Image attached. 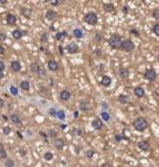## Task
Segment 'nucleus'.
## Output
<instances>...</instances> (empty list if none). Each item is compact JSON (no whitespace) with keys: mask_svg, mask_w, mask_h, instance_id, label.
I'll return each mask as SVG.
<instances>
[{"mask_svg":"<svg viewBox=\"0 0 159 167\" xmlns=\"http://www.w3.org/2000/svg\"><path fill=\"white\" fill-rule=\"evenodd\" d=\"M4 165H5L6 167H14L15 166V162L13 160H6L5 163H4Z\"/></svg>","mask_w":159,"mask_h":167,"instance_id":"473e14b6","label":"nucleus"},{"mask_svg":"<svg viewBox=\"0 0 159 167\" xmlns=\"http://www.w3.org/2000/svg\"><path fill=\"white\" fill-rule=\"evenodd\" d=\"M117 100H118L119 103L126 104V103H128V100H129V98H128V96L123 95V94H120V95H119L118 97H117Z\"/></svg>","mask_w":159,"mask_h":167,"instance_id":"412c9836","label":"nucleus"},{"mask_svg":"<svg viewBox=\"0 0 159 167\" xmlns=\"http://www.w3.org/2000/svg\"><path fill=\"white\" fill-rule=\"evenodd\" d=\"M100 116H101V118L105 120V121H109L110 120V115L107 113V112H101V114H100Z\"/></svg>","mask_w":159,"mask_h":167,"instance_id":"c756f323","label":"nucleus"},{"mask_svg":"<svg viewBox=\"0 0 159 167\" xmlns=\"http://www.w3.org/2000/svg\"><path fill=\"white\" fill-rule=\"evenodd\" d=\"M13 37L18 40V39H20L22 37V32L20 29H15L14 32H13Z\"/></svg>","mask_w":159,"mask_h":167,"instance_id":"a878e982","label":"nucleus"},{"mask_svg":"<svg viewBox=\"0 0 159 167\" xmlns=\"http://www.w3.org/2000/svg\"><path fill=\"white\" fill-rule=\"evenodd\" d=\"M122 139H128V138H126V137H122V136H120V135H116L115 136V140L117 142H119L120 140H122Z\"/></svg>","mask_w":159,"mask_h":167,"instance_id":"a19ab883","label":"nucleus"},{"mask_svg":"<svg viewBox=\"0 0 159 167\" xmlns=\"http://www.w3.org/2000/svg\"><path fill=\"white\" fill-rule=\"evenodd\" d=\"M20 87H21V89H22V90H28V89H29V83H28L27 81H23V82H21Z\"/></svg>","mask_w":159,"mask_h":167,"instance_id":"cd10ccee","label":"nucleus"},{"mask_svg":"<svg viewBox=\"0 0 159 167\" xmlns=\"http://www.w3.org/2000/svg\"><path fill=\"white\" fill-rule=\"evenodd\" d=\"M144 78H145V80H148V81H150V82L155 81L156 78H157V73H156V71H155V70H154L153 68L148 69L147 71L144 72Z\"/></svg>","mask_w":159,"mask_h":167,"instance_id":"39448f33","label":"nucleus"},{"mask_svg":"<svg viewBox=\"0 0 159 167\" xmlns=\"http://www.w3.org/2000/svg\"><path fill=\"white\" fill-rule=\"evenodd\" d=\"M78 116H79V113H78V112H74V118H78Z\"/></svg>","mask_w":159,"mask_h":167,"instance_id":"052dcab7","label":"nucleus"},{"mask_svg":"<svg viewBox=\"0 0 159 167\" xmlns=\"http://www.w3.org/2000/svg\"><path fill=\"white\" fill-rule=\"evenodd\" d=\"M54 144H55V146H56L57 148H58V149H62V148L64 147V145H65V142H64V140H63V139L58 138V139H56V140H55Z\"/></svg>","mask_w":159,"mask_h":167,"instance_id":"dca6fc26","label":"nucleus"},{"mask_svg":"<svg viewBox=\"0 0 159 167\" xmlns=\"http://www.w3.org/2000/svg\"><path fill=\"white\" fill-rule=\"evenodd\" d=\"M70 97H71V94H70V92L67 90H63L60 93V98H61V100H63V101H67V100H69Z\"/></svg>","mask_w":159,"mask_h":167,"instance_id":"6e6552de","label":"nucleus"},{"mask_svg":"<svg viewBox=\"0 0 159 167\" xmlns=\"http://www.w3.org/2000/svg\"><path fill=\"white\" fill-rule=\"evenodd\" d=\"M39 94L41 95L42 97H44V98H50V96H51L50 91L48 90L47 88H41V90H40Z\"/></svg>","mask_w":159,"mask_h":167,"instance_id":"9b49d317","label":"nucleus"},{"mask_svg":"<svg viewBox=\"0 0 159 167\" xmlns=\"http://www.w3.org/2000/svg\"><path fill=\"white\" fill-rule=\"evenodd\" d=\"M4 53V47L0 45V54H3Z\"/></svg>","mask_w":159,"mask_h":167,"instance_id":"09e8293b","label":"nucleus"},{"mask_svg":"<svg viewBox=\"0 0 159 167\" xmlns=\"http://www.w3.org/2000/svg\"><path fill=\"white\" fill-rule=\"evenodd\" d=\"M118 75L122 77V78H125L127 77L128 75H129V70H128L127 68H123V67H120L118 69Z\"/></svg>","mask_w":159,"mask_h":167,"instance_id":"2eb2a0df","label":"nucleus"},{"mask_svg":"<svg viewBox=\"0 0 159 167\" xmlns=\"http://www.w3.org/2000/svg\"><path fill=\"white\" fill-rule=\"evenodd\" d=\"M3 75H4V74H3V72L1 71V70H0V80H1V78L3 77Z\"/></svg>","mask_w":159,"mask_h":167,"instance_id":"13d9d810","label":"nucleus"},{"mask_svg":"<svg viewBox=\"0 0 159 167\" xmlns=\"http://www.w3.org/2000/svg\"><path fill=\"white\" fill-rule=\"evenodd\" d=\"M80 109L82 110V111H88V110H90L89 109V104H88V102L86 101V100H82L81 102H80Z\"/></svg>","mask_w":159,"mask_h":167,"instance_id":"4be33fe9","label":"nucleus"},{"mask_svg":"<svg viewBox=\"0 0 159 167\" xmlns=\"http://www.w3.org/2000/svg\"><path fill=\"white\" fill-rule=\"evenodd\" d=\"M153 33H155L156 36L159 37V23H157V24H155L153 26Z\"/></svg>","mask_w":159,"mask_h":167,"instance_id":"7c9ffc66","label":"nucleus"},{"mask_svg":"<svg viewBox=\"0 0 159 167\" xmlns=\"http://www.w3.org/2000/svg\"><path fill=\"white\" fill-rule=\"evenodd\" d=\"M6 22H7V24H10V25H14L17 22V17L13 14H8L6 16Z\"/></svg>","mask_w":159,"mask_h":167,"instance_id":"4468645a","label":"nucleus"},{"mask_svg":"<svg viewBox=\"0 0 159 167\" xmlns=\"http://www.w3.org/2000/svg\"><path fill=\"white\" fill-rule=\"evenodd\" d=\"M11 68L14 72H19L20 69H21V65L18 61H13V62L11 63Z\"/></svg>","mask_w":159,"mask_h":167,"instance_id":"f8f14e48","label":"nucleus"},{"mask_svg":"<svg viewBox=\"0 0 159 167\" xmlns=\"http://www.w3.org/2000/svg\"><path fill=\"white\" fill-rule=\"evenodd\" d=\"M52 158H54V155H52L51 152H46L45 155H44V159H45L46 161H50V160H52Z\"/></svg>","mask_w":159,"mask_h":167,"instance_id":"2f4dec72","label":"nucleus"},{"mask_svg":"<svg viewBox=\"0 0 159 167\" xmlns=\"http://www.w3.org/2000/svg\"><path fill=\"white\" fill-rule=\"evenodd\" d=\"M17 134H18V136H19V137H20V138H22V135H21V134L19 133V132H18V133H17Z\"/></svg>","mask_w":159,"mask_h":167,"instance_id":"680f3d73","label":"nucleus"},{"mask_svg":"<svg viewBox=\"0 0 159 167\" xmlns=\"http://www.w3.org/2000/svg\"><path fill=\"white\" fill-rule=\"evenodd\" d=\"M47 41H48V33H42V36H41V42H42V43H46Z\"/></svg>","mask_w":159,"mask_h":167,"instance_id":"72a5a7b5","label":"nucleus"},{"mask_svg":"<svg viewBox=\"0 0 159 167\" xmlns=\"http://www.w3.org/2000/svg\"><path fill=\"white\" fill-rule=\"evenodd\" d=\"M94 39H95V41H96V42H100V40H101V37H100V34H99V33H96Z\"/></svg>","mask_w":159,"mask_h":167,"instance_id":"c03bdc74","label":"nucleus"},{"mask_svg":"<svg viewBox=\"0 0 159 167\" xmlns=\"http://www.w3.org/2000/svg\"><path fill=\"white\" fill-rule=\"evenodd\" d=\"M61 129H62V130L66 129V124H61Z\"/></svg>","mask_w":159,"mask_h":167,"instance_id":"bf43d9fd","label":"nucleus"},{"mask_svg":"<svg viewBox=\"0 0 159 167\" xmlns=\"http://www.w3.org/2000/svg\"><path fill=\"white\" fill-rule=\"evenodd\" d=\"M2 119H3L4 121H7L8 118H7V116H5V115H2Z\"/></svg>","mask_w":159,"mask_h":167,"instance_id":"864d4df0","label":"nucleus"},{"mask_svg":"<svg viewBox=\"0 0 159 167\" xmlns=\"http://www.w3.org/2000/svg\"><path fill=\"white\" fill-rule=\"evenodd\" d=\"M131 33H133V34H135L136 37H138L139 36V33L137 32L136 29H131Z\"/></svg>","mask_w":159,"mask_h":167,"instance_id":"49530a36","label":"nucleus"},{"mask_svg":"<svg viewBox=\"0 0 159 167\" xmlns=\"http://www.w3.org/2000/svg\"><path fill=\"white\" fill-rule=\"evenodd\" d=\"M134 94H135L136 97L141 98V97H143L144 96V90L141 87H136L134 89Z\"/></svg>","mask_w":159,"mask_h":167,"instance_id":"ddd939ff","label":"nucleus"},{"mask_svg":"<svg viewBox=\"0 0 159 167\" xmlns=\"http://www.w3.org/2000/svg\"><path fill=\"white\" fill-rule=\"evenodd\" d=\"M10 119H11V121L13 122V123H16V124H20L21 123V119H20V117L17 115V114H13V115H11Z\"/></svg>","mask_w":159,"mask_h":167,"instance_id":"6ab92c4d","label":"nucleus"},{"mask_svg":"<svg viewBox=\"0 0 159 167\" xmlns=\"http://www.w3.org/2000/svg\"><path fill=\"white\" fill-rule=\"evenodd\" d=\"M4 105V100L2 98H0V108H2Z\"/></svg>","mask_w":159,"mask_h":167,"instance_id":"8fccbe9b","label":"nucleus"},{"mask_svg":"<svg viewBox=\"0 0 159 167\" xmlns=\"http://www.w3.org/2000/svg\"><path fill=\"white\" fill-rule=\"evenodd\" d=\"M7 2V0H0V3L1 4H4V3H6Z\"/></svg>","mask_w":159,"mask_h":167,"instance_id":"4d7b16f0","label":"nucleus"},{"mask_svg":"<svg viewBox=\"0 0 159 167\" xmlns=\"http://www.w3.org/2000/svg\"><path fill=\"white\" fill-rule=\"evenodd\" d=\"M5 38H6V34H5V33H0V40L3 41V40H5Z\"/></svg>","mask_w":159,"mask_h":167,"instance_id":"a18cd8bd","label":"nucleus"},{"mask_svg":"<svg viewBox=\"0 0 159 167\" xmlns=\"http://www.w3.org/2000/svg\"><path fill=\"white\" fill-rule=\"evenodd\" d=\"M10 133H11V129H10V127H8V126H4L3 127V134L4 135H8Z\"/></svg>","mask_w":159,"mask_h":167,"instance_id":"ea45409f","label":"nucleus"},{"mask_svg":"<svg viewBox=\"0 0 159 167\" xmlns=\"http://www.w3.org/2000/svg\"><path fill=\"white\" fill-rule=\"evenodd\" d=\"M134 43L132 42L130 39H123L121 40V43H120V49L126 51V52H131L132 50H134Z\"/></svg>","mask_w":159,"mask_h":167,"instance_id":"7ed1b4c3","label":"nucleus"},{"mask_svg":"<svg viewBox=\"0 0 159 167\" xmlns=\"http://www.w3.org/2000/svg\"><path fill=\"white\" fill-rule=\"evenodd\" d=\"M95 53H96V54H98V55H100V54H101V52L99 51V49H98V50H96V51H95Z\"/></svg>","mask_w":159,"mask_h":167,"instance_id":"6e6d98bb","label":"nucleus"},{"mask_svg":"<svg viewBox=\"0 0 159 167\" xmlns=\"http://www.w3.org/2000/svg\"><path fill=\"white\" fill-rule=\"evenodd\" d=\"M57 117L59 118V119L61 120H64L65 118H66V115H65V112L63 111V110H59L58 112H57Z\"/></svg>","mask_w":159,"mask_h":167,"instance_id":"bb28decb","label":"nucleus"},{"mask_svg":"<svg viewBox=\"0 0 159 167\" xmlns=\"http://www.w3.org/2000/svg\"><path fill=\"white\" fill-rule=\"evenodd\" d=\"M48 136H49L50 138H56L57 136H58V132L56 130H49L48 131Z\"/></svg>","mask_w":159,"mask_h":167,"instance_id":"c85d7f7f","label":"nucleus"},{"mask_svg":"<svg viewBox=\"0 0 159 167\" xmlns=\"http://www.w3.org/2000/svg\"><path fill=\"white\" fill-rule=\"evenodd\" d=\"M123 13H125V14L128 13V6H123Z\"/></svg>","mask_w":159,"mask_h":167,"instance_id":"603ef678","label":"nucleus"},{"mask_svg":"<svg viewBox=\"0 0 159 167\" xmlns=\"http://www.w3.org/2000/svg\"><path fill=\"white\" fill-rule=\"evenodd\" d=\"M61 33H62V36H63V37H67V33H66L65 30H64V32H61Z\"/></svg>","mask_w":159,"mask_h":167,"instance_id":"5fc2aeb1","label":"nucleus"},{"mask_svg":"<svg viewBox=\"0 0 159 167\" xmlns=\"http://www.w3.org/2000/svg\"><path fill=\"white\" fill-rule=\"evenodd\" d=\"M153 17H154V18H155V19H159V10H158V8H156V10H154L153 11Z\"/></svg>","mask_w":159,"mask_h":167,"instance_id":"e433bc0d","label":"nucleus"},{"mask_svg":"<svg viewBox=\"0 0 159 167\" xmlns=\"http://www.w3.org/2000/svg\"><path fill=\"white\" fill-rule=\"evenodd\" d=\"M47 67H48V69H49L50 71H57V70H58V68H59V64L57 63L56 61L51 60V61H49V62H48Z\"/></svg>","mask_w":159,"mask_h":167,"instance_id":"9d476101","label":"nucleus"},{"mask_svg":"<svg viewBox=\"0 0 159 167\" xmlns=\"http://www.w3.org/2000/svg\"><path fill=\"white\" fill-rule=\"evenodd\" d=\"M4 67H5V65H4V63L2 62V61H0V70H1V71H3Z\"/></svg>","mask_w":159,"mask_h":167,"instance_id":"de8ad7c7","label":"nucleus"},{"mask_svg":"<svg viewBox=\"0 0 159 167\" xmlns=\"http://www.w3.org/2000/svg\"><path fill=\"white\" fill-rule=\"evenodd\" d=\"M30 70H32V72L37 73L39 70H40L39 64H38V63H32V64H30Z\"/></svg>","mask_w":159,"mask_h":167,"instance_id":"393cba45","label":"nucleus"},{"mask_svg":"<svg viewBox=\"0 0 159 167\" xmlns=\"http://www.w3.org/2000/svg\"><path fill=\"white\" fill-rule=\"evenodd\" d=\"M66 50H67L68 53H71V54L78 53L79 52V47H78V45L76 43H70V44H68V45L66 46Z\"/></svg>","mask_w":159,"mask_h":167,"instance_id":"423d86ee","label":"nucleus"},{"mask_svg":"<svg viewBox=\"0 0 159 167\" xmlns=\"http://www.w3.org/2000/svg\"><path fill=\"white\" fill-rule=\"evenodd\" d=\"M59 49H60V53H61V55H62V54H63V47L60 45V46H59Z\"/></svg>","mask_w":159,"mask_h":167,"instance_id":"3c124183","label":"nucleus"},{"mask_svg":"<svg viewBox=\"0 0 159 167\" xmlns=\"http://www.w3.org/2000/svg\"><path fill=\"white\" fill-rule=\"evenodd\" d=\"M104 11L108 12V13H112V12H114V5L112 3H105L104 4Z\"/></svg>","mask_w":159,"mask_h":167,"instance_id":"5701e85b","label":"nucleus"},{"mask_svg":"<svg viewBox=\"0 0 159 167\" xmlns=\"http://www.w3.org/2000/svg\"><path fill=\"white\" fill-rule=\"evenodd\" d=\"M62 38H63V36H62V33H56V40H57V41H60Z\"/></svg>","mask_w":159,"mask_h":167,"instance_id":"79ce46f5","label":"nucleus"},{"mask_svg":"<svg viewBox=\"0 0 159 167\" xmlns=\"http://www.w3.org/2000/svg\"><path fill=\"white\" fill-rule=\"evenodd\" d=\"M57 112H58V111H57L56 108H50V109H49V114H50L51 116L57 117Z\"/></svg>","mask_w":159,"mask_h":167,"instance_id":"c9c22d12","label":"nucleus"},{"mask_svg":"<svg viewBox=\"0 0 159 167\" xmlns=\"http://www.w3.org/2000/svg\"><path fill=\"white\" fill-rule=\"evenodd\" d=\"M91 125L92 127H93L94 130H100L101 127H103V122H101V120L99 119V118H96V119H94L93 121L91 122Z\"/></svg>","mask_w":159,"mask_h":167,"instance_id":"0eeeda50","label":"nucleus"},{"mask_svg":"<svg viewBox=\"0 0 159 167\" xmlns=\"http://www.w3.org/2000/svg\"><path fill=\"white\" fill-rule=\"evenodd\" d=\"M93 155H94V151L92 150V149H90V150H88V151L86 152V157L89 158V159H91V158L93 157Z\"/></svg>","mask_w":159,"mask_h":167,"instance_id":"58836bf2","label":"nucleus"},{"mask_svg":"<svg viewBox=\"0 0 159 167\" xmlns=\"http://www.w3.org/2000/svg\"><path fill=\"white\" fill-rule=\"evenodd\" d=\"M101 85L104 87H109L111 85V78H110L108 75H104L103 78H101Z\"/></svg>","mask_w":159,"mask_h":167,"instance_id":"f3484780","label":"nucleus"},{"mask_svg":"<svg viewBox=\"0 0 159 167\" xmlns=\"http://www.w3.org/2000/svg\"><path fill=\"white\" fill-rule=\"evenodd\" d=\"M37 74H38V76H39L40 78H43L44 75H45V72H44V70H42L41 68H40V70L37 72Z\"/></svg>","mask_w":159,"mask_h":167,"instance_id":"4c0bfd02","label":"nucleus"},{"mask_svg":"<svg viewBox=\"0 0 159 167\" xmlns=\"http://www.w3.org/2000/svg\"><path fill=\"white\" fill-rule=\"evenodd\" d=\"M109 45L111 48L113 49H119V47H120V43H121V38L120 36H118V34H112L111 37L109 39Z\"/></svg>","mask_w":159,"mask_h":167,"instance_id":"f03ea898","label":"nucleus"},{"mask_svg":"<svg viewBox=\"0 0 159 167\" xmlns=\"http://www.w3.org/2000/svg\"><path fill=\"white\" fill-rule=\"evenodd\" d=\"M137 146L139 149H141V150H143V151H149L150 150V144L148 141H140L138 144H137Z\"/></svg>","mask_w":159,"mask_h":167,"instance_id":"1a4fd4ad","label":"nucleus"},{"mask_svg":"<svg viewBox=\"0 0 159 167\" xmlns=\"http://www.w3.org/2000/svg\"><path fill=\"white\" fill-rule=\"evenodd\" d=\"M10 92H11L13 95H18V90H17V88L14 87V86H11V87H10Z\"/></svg>","mask_w":159,"mask_h":167,"instance_id":"f704fd0d","label":"nucleus"},{"mask_svg":"<svg viewBox=\"0 0 159 167\" xmlns=\"http://www.w3.org/2000/svg\"><path fill=\"white\" fill-rule=\"evenodd\" d=\"M84 21L89 25H95L96 23H98V15L93 12H89L88 14L85 15V17H84Z\"/></svg>","mask_w":159,"mask_h":167,"instance_id":"20e7f679","label":"nucleus"},{"mask_svg":"<svg viewBox=\"0 0 159 167\" xmlns=\"http://www.w3.org/2000/svg\"><path fill=\"white\" fill-rule=\"evenodd\" d=\"M6 151H5V149H4V146H3V144L2 143H0V158L1 159H6Z\"/></svg>","mask_w":159,"mask_h":167,"instance_id":"b1692460","label":"nucleus"},{"mask_svg":"<svg viewBox=\"0 0 159 167\" xmlns=\"http://www.w3.org/2000/svg\"><path fill=\"white\" fill-rule=\"evenodd\" d=\"M73 132H74V133H76V135H78V136H81V135H82V130L74 129V130H73Z\"/></svg>","mask_w":159,"mask_h":167,"instance_id":"37998d69","label":"nucleus"},{"mask_svg":"<svg viewBox=\"0 0 159 167\" xmlns=\"http://www.w3.org/2000/svg\"><path fill=\"white\" fill-rule=\"evenodd\" d=\"M133 126L136 131L138 132H143L148 127V122L147 120L142 117H138L133 121Z\"/></svg>","mask_w":159,"mask_h":167,"instance_id":"f257e3e1","label":"nucleus"},{"mask_svg":"<svg viewBox=\"0 0 159 167\" xmlns=\"http://www.w3.org/2000/svg\"><path fill=\"white\" fill-rule=\"evenodd\" d=\"M45 17H46V19H48V20H54L57 17V13L54 12V11H47L46 14H45Z\"/></svg>","mask_w":159,"mask_h":167,"instance_id":"aec40b11","label":"nucleus"},{"mask_svg":"<svg viewBox=\"0 0 159 167\" xmlns=\"http://www.w3.org/2000/svg\"><path fill=\"white\" fill-rule=\"evenodd\" d=\"M72 33H73V36L76 37V38H78V39H82V38L84 37L83 30L80 29V28H74L73 32H72Z\"/></svg>","mask_w":159,"mask_h":167,"instance_id":"a211bd4d","label":"nucleus"}]
</instances>
